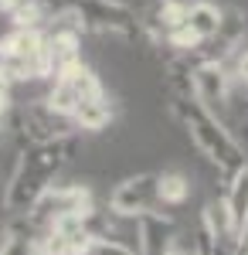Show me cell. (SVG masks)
<instances>
[{"instance_id":"2","label":"cell","mask_w":248,"mask_h":255,"mask_svg":"<svg viewBox=\"0 0 248 255\" xmlns=\"http://www.w3.org/2000/svg\"><path fill=\"white\" fill-rule=\"evenodd\" d=\"M170 116L184 126V133L191 136L194 146H197V150H201L218 170L228 174V180L245 167L242 143L231 136V129L211 113L208 106H201L197 99H180V96H177L170 102Z\"/></svg>"},{"instance_id":"20","label":"cell","mask_w":248,"mask_h":255,"mask_svg":"<svg viewBox=\"0 0 248 255\" xmlns=\"http://www.w3.org/2000/svg\"><path fill=\"white\" fill-rule=\"evenodd\" d=\"M20 3H24V0H0V14H7V17H10V14L17 10Z\"/></svg>"},{"instance_id":"11","label":"cell","mask_w":248,"mask_h":255,"mask_svg":"<svg viewBox=\"0 0 248 255\" xmlns=\"http://www.w3.org/2000/svg\"><path fill=\"white\" fill-rule=\"evenodd\" d=\"M221 20H225V10L218 3H211V0H194L191 7H187V27L204 44L214 41V34L221 31Z\"/></svg>"},{"instance_id":"18","label":"cell","mask_w":248,"mask_h":255,"mask_svg":"<svg viewBox=\"0 0 248 255\" xmlns=\"http://www.w3.org/2000/svg\"><path fill=\"white\" fill-rule=\"evenodd\" d=\"M235 79L242 82V85H248V51H242L238 61H235Z\"/></svg>"},{"instance_id":"6","label":"cell","mask_w":248,"mask_h":255,"mask_svg":"<svg viewBox=\"0 0 248 255\" xmlns=\"http://www.w3.org/2000/svg\"><path fill=\"white\" fill-rule=\"evenodd\" d=\"M228 96H231V75L225 68V61L201 58L194 65V99L214 113V106H225Z\"/></svg>"},{"instance_id":"1","label":"cell","mask_w":248,"mask_h":255,"mask_svg":"<svg viewBox=\"0 0 248 255\" xmlns=\"http://www.w3.org/2000/svg\"><path fill=\"white\" fill-rule=\"evenodd\" d=\"M75 150H78V133H68V136L51 139V143L27 146L17 157L10 177H7L3 211H10V215H17V218H27V211L34 208V201L55 184L58 170L75 157Z\"/></svg>"},{"instance_id":"19","label":"cell","mask_w":248,"mask_h":255,"mask_svg":"<svg viewBox=\"0 0 248 255\" xmlns=\"http://www.w3.org/2000/svg\"><path fill=\"white\" fill-rule=\"evenodd\" d=\"M235 255H248V221H245V228L238 232V242H235Z\"/></svg>"},{"instance_id":"5","label":"cell","mask_w":248,"mask_h":255,"mask_svg":"<svg viewBox=\"0 0 248 255\" xmlns=\"http://www.w3.org/2000/svg\"><path fill=\"white\" fill-rule=\"evenodd\" d=\"M156 204H160V197H156V174H133L113 187V194H109V215L136 221L146 211H153Z\"/></svg>"},{"instance_id":"8","label":"cell","mask_w":248,"mask_h":255,"mask_svg":"<svg viewBox=\"0 0 248 255\" xmlns=\"http://www.w3.org/2000/svg\"><path fill=\"white\" fill-rule=\"evenodd\" d=\"M41 252V232L24 218L10 221L0 232V255H38Z\"/></svg>"},{"instance_id":"10","label":"cell","mask_w":248,"mask_h":255,"mask_svg":"<svg viewBox=\"0 0 248 255\" xmlns=\"http://www.w3.org/2000/svg\"><path fill=\"white\" fill-rule=\"evenodd\" d=\"M225 208H228V218H231V228H235V235L245 228L248 221V163L238 170V174L228 180V191H225ZM238 242V238H235Z\"/></svg>"},{"instance_id":"7","label":"cell","mask_w":248,"mask_h":255,"mask_svg":"<svg viewBox=\"0 0 248 255\" xmlns=\"http://www.w3.org/2000/svg\"><path fill=\"white\" fill-rule=\"evenodd\" d=\"M173 245H177V232L167 211H146L143 218H136V252L139 255H170Z\"/></svg>"},{"instance_id":"17","label":"cell","mask_w":248,"mask_h":255,"mask_svg":"<svg viewBox=\"0 0 248 255\" xmlns=\"http://www.w3.org/2000/svg\"><path fill=\"white\" fill-rule=\"evenodd\" d=\"M170 255H208V252H204V245H201V238H197V242H191V245H180V242H177V245L170 249Z\"/></svg>"},{"instance_id":"13","label":"cell","mask_w":248,"mask_h":255,"mask_svg":"<svg viewBox=\"0 0 248 255\" xmlns=\"http://www.w3.org/2000/svg\"><path fill=\"white\" fill-rule=\"evenodd\" d=\"M156 197H160V204H184L187 197H191V180L180 174V170H163V174H156Z\"/></svg>"},{"instance_id":"22","label":"cell","mask_w":248,"mask_h":255,"mask_svg":"<svg viewBox=\"0 0 248 255\" xmlns=\"http://www.w3.org/2000/svg\"><path fill=\"white\" fill-rule=\"evenodd\" d=\"M0 133H3V116H0Z\"/></svg>"},{"instance_id":"3","label":"cell","mask_w":248,"mask_h":255,"mask_svg":"<svg viewBox=\"0 0 248 255\" xmlns=\"http://www.w3.org/2000/svg\"><path fill=\"white\" fill-rule=\"evenodd\" d=\"M78 10V17L85 24V31H96L102 38H116L133 44L143 34V20L129 3L123 0H68Z\"/></svg>"},{"instance_id":"14","label":"cell","mask_w":248,"mask_h":255,"mask_svg":"<svg viewBox=\"0 0 248 255\" xmlns=\"http://www.w3.org/2000/svg\"><path fill=\"white\" fill-rule=\"evenodd\" d=\"M44 20H51L48 0H24L17 10L10 14V24H14V27H41Z\"/></svg>"},{"instance_id":"21","label":"cell","mask_w":248,"mask_h":255,"mask_svg":"<svg viewBox=\"0 0 248 255\" xmlns=\"http://www.w3.org/2000/svg\"><path fill=\"white\" fill-rule=\"evenodd\" d=\"M10 113V92H0V116Z\"/></svg>"},{"instance_id":"12","label":"cell","mask_w":248,"mask_h":255,"mask_svg":"<svg viewBox=\"0 0 248 255\" xmlns=\"http://www.w3.org/2000/svg\"><path fill=\"white\" fill-rule=\"evenodd\" d=\"M245 27H248V17L242 14V10H235V7H228L225 10V20H221V31L214 34V55L211 58L214 61H225L242 44V38H245Z\"/></svg>"},{"instance_id":"16","label":"cell","mask_w":248,"mask_h":255,"mask_svg":"<svg viewBox=\"0 0 248 255\" xmlns=\"http://www.w3.org/2000/svg\"><path fill=\"white\" fill-rule=\"evenodd\" d=\"M89 255H139L136 249H129L126 242H119V238H96V245H92V252Z\"/></svg>"},{"instance_id":"15","label":"cell","mask_w":248,"mask_h":255,"mask_svg":"<svg viewBox=\"0 0 248 255\" xmlns=\"http://www.w3.org/2000/svg\"><path fill=\"white\" fill-rule=\"evenodd\" d=\"M167 44H170L173 51H180V55H194V51H201V44H204V41H201L191 27L184 24V27H177V31L167 34Z\"/></svg>"},{"instance_id":"9","label":"cell","mask_w":248,"mask_h":255,"mask_svg":"<svg viewBox=\"0 0 248 255\" xmlns=\"http://www.w3.org/2000/svg\"><path fill=\"white\" fill-rule=\"evenodd\" d=\"M113 116H116V109H113V102H109V96H96V99H85L75 109L72 126L82 129V133H102L113 123Z\"/></svg>"},{"instance_id":"4","label":"cell","mask_w":248,"mask_h":255,"mask_svg":"<svg viewBox=\"0 0 248 255\" xmlns=\"http://www.w3.org/2000/svg\"><path fill=\"white\" fill-rule=\"evenodd\" d=\"M92 191L85 184H51L44 194L34 201V208L27 211V221L38 228V232H48L55 221L68 215H85L92 211Z\"/></svg>"}]
</instances>
